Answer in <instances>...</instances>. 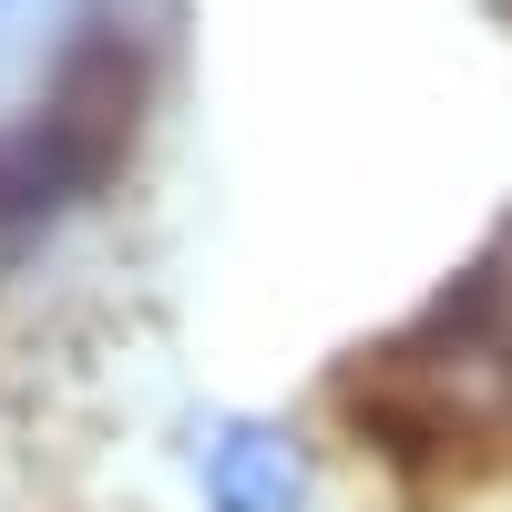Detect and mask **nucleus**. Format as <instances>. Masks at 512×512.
<instances>
[{"instance_id":"nucleus-1","label":"nucleus","mask_w":512,"mask_h":512,"mask_svg":"<svg viewBox=\"0 0 512 512\" xmlns=\"http://www.w3.org/2000/svg\"><path fill=\"white\" fill-rule=\"evenodd\" d=\"M205 512H308V441L277 420H205L195 431Z\"/></svg>"}]
</instances>
